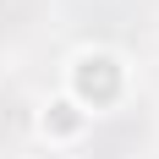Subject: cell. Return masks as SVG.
Instances as JSON below:
<instances>
[{
    "label": "cell",
    "instance_id": "cell-1",
    "mask_svg": "<svg viewBox=\"0 0 159 159\" xmlns=\"http://www.w3.org/2000/svg\"><path fill=\"white\" fill-rule=\"evenodd\" d=\"M44 22V0H0V44H28Z\"/></svg>",
    "mask_w": 159,
    "mask_h": 159
},
{
    "label": "cell",
    "instance_id": "cell-2",
    "mask_svg": "<svg viewBox=\"0 0 159 159\" xmlns=\"http://www.w3.org/2000/svg\"><path fill=\"white\" fill-rule=\"evenodd\" d=\"M22 126H28V104L11 82H0V148H16L22 143Z\"/></svg>",
    "mask_w": 159,
    "mask_h": 159
}]
</instances>
